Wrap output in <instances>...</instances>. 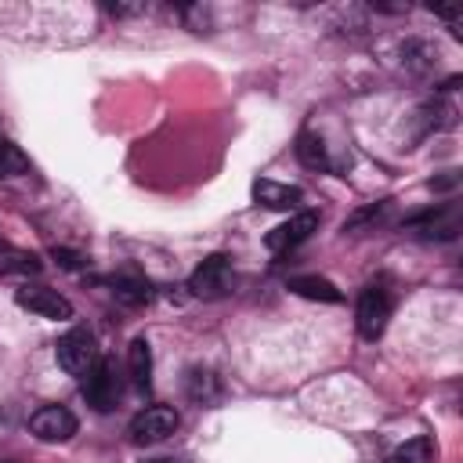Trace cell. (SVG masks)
Masks as SVG:
<instances>
[{
    "mask_svg": "<svg viewBox=\"0 0 463 463\" xmlns=\"http://www.w3.org/2000/svg\"><path fill=\"white\" fill-rule=\"evenodd\" d=\"M54 354H58V365H61L69 376H80V380H83V376L98 365V358H101L94 333L83 329V326H76V329H69L65 336H58Z\"/></svg>",
    "mask_w": 463,
    "mask_h": 463,
    "instance_id": "6da1fadb",
    "label": "cell"
},
{
    "mask_svg": "<svg viewBox=\"0 0 463 463\" xmlns=\"http://www.w3.org/2000/svg\"><path fill=\"white\" fill-rule=\"evenodd\" d=\"M188 289H192V297H199V300H221V297H228V293L235 289V268H232V260H228L224 253H210V257L188 275Z\"/></svg>",
    "mask_w": 463,
    "mask_h": 463,
    "instance_id": "7a4b0ae2",
    "label": "cell"
},
{
    "mask_svg": "<svg viewBox=\"0 0 463 463\" xmlns=\"http://www.w3.org/2000/svg\"><path fill=\"white\" fill-rule=\"evenodd\" d=\"M80 391H83V398H87V405H90L94 412H112V409L119 405V398H123V383H119L116 362L98 358V365L83 376Z\"/></svg>",
    "mask_w": 463,
    "mask_h": 463,
    "instance_id": "3957f363",
    "label": "cell"
},
{
    "mask_svg": "<svg viewBox=\"0 0 463 463\" xmlns=\"http://www.w3.org/2000/svg\"><path fill=\"white\" fill-rule=\"evenodd\" d=\"M391 311H394V300L383 286H365L362 297H358V307H354V322H358V333L365 340H376L387 322H391Z\"/></svg>",
    "mask_w": 463,
    "mask_h": 463,
    "instance_id": "277c9868",
    "label": "cell"
},
{
    "mask_svg": "<svg viewBox=\"0 0 463 463\" xmlns=\"http://www.w3.org/2000/svg\"><path fill=\"white\" fill-rule=\"evenodd\" d=\"M177 423H181V416L170 405H148L130 420L127 434L134 445H156V441H166L177 430Z\"/></svg>",
    "mask_w": 463,
    "mask_h": 463,
    "instance_id": "5b68a950",
    "label": "cell"
},
{
    "mask_svg": "<svg viewBox=\"0 0 463 463\" xmlns=\"http://www.w3.org/2000/svg\"><path fill=\"white\" fill-rule=\"evenodd\" d=\"M318 221H322L318 210H297L289 221H282L279 228H271L264 242H268V250H275V253L297 250L304 239H311V232H318Z\"/></svg>",
    "mask_w": 463,
    "mask_h": 463,
    "instance_id": "8992f818",
    "label": "cell"
},
{
    "mask_svg": "<svg viewBox=\"0 0 463 463\" xmlns=\"http://www.w3.org/2000/svg\"><path fill=\"white\" fill-rule=\"evenodd\" d=\"M14 300H18V307H25L40 318H72V304L51 286H22V289H14Z\"/></svg>",
    "mask_w": 463,
    "mask_h": 463,
    "instance_id": "52a82bcc",
    "label": "cell"
},
{
    "mask_svg": "<svg viewBox=\"0 0 463 463\" xmlns=\"http://www.w3.org/2000/svg\"><path fill=\"white\" fill-rule=\"evenodd\" d=\"M29 430L40 441H69L76 434V416L65 405H40L29 416Z\"/></svg>",
    "mask_w": 463,
    "mask_h": 463,
    "instance_id": "ba28073f",
    "label": "cell"
},
{
    "mask_svg": "<svg viewBox=\"0 0 463 463\" xmlns=\"http://www.w3.org/2000/svg\"><path fill=\"white\" fill-rule=\"evenodd\" d=\"M184 398L192 402V405H217L221 398H224V383H221V376L213 373V369H206V365H188L184 369Z\"/></svg>",
    "mask_w": 463,
    "mask_h": 463,
    "instance_id": "9c48e42d",
    "label": "cell"
},
{
    "mask_svg": "<svg viewBox=\"0 0 463 463\" xmlns=\"http://www.w3.org/2000/svg\"><path fill=\"white\" fill-rule=\"evenodd\" d=\"M405 228H412V232H420L423 239H452L456 232H459V213H456V206H438V210H423V213H416V217H409L405 221Z\"/></svg>",
    "mask_w": 463,
    "mask_h": 463,
    "instance_id": "30bf717a",
    "label": "cell"
},
{
    "mask_svg": "<svg viewBox=\"0 0 463 463\" xmlns=\"http://www.w3.org/2000/svg\"><path fill=\"white\" fill-rule=\"evenodd\" d=\"M253 199L268 210H297L304 203V188L297 184H279V181H253Z\"/></svg>",
    "mask_w": 463,
    "mask_h": 463,
    "instance_id": "8fae6325",
    "label": "cell"
},
{
    "mask_svg": "<svg viewBox=\"0 0 463 463\" xmlns=\"http://www.w3.org/2000/svg\"><path fill=\"white\" fill-rule=\"evenodd\" d=\"M101 286H109V293L127 304V307H141L152 300V282L141 279V275H109V279H98Z\"/></svg>",
    "mask_w": 463,
    "mask_h": 463,
    "instance_id": "7c38bea8",
    "label": "cell"
},
{
    "mask_svg": "<svg viewBox=\"0 0 463 463\" xmlns=\"http://www.w3.org/2000/svg\"><path fill=\"white\" fill-rule=\"evenodd\" d=\"M286 286L297 297H304V300H322V304H340L344 300V293L329 279H322V275H293Z\"/></svg>",
    "mask_w": 463,
    "mask_h": 463,
    "instance_id": "4fadbf2b",
    "label": "cell"
},
{
    "mask_svg": "<svg viewBox=\"0 0 463 463\" xmlns=\"http://www.w3.org/2000/svg\"><path fill=\"white\" fill-rule=\"evenodd\" d=\"M127 369H130V380L137 391H152V347L145 336L130 340V351H127Z\"/></svg>",
    "mask_w": 463,
    "mask_h": 463,
    "instance_id": "5bb4252c",
    "label": "cell"
},
{
    "mask_svg": "<svg viewBox=\"0 0 463 463\" xmlns=\"http://www.w3.org/2000/svg\"><path fill=\"white\" fill-rule=\"evenodd\" d=\"M40 257L29 250H14V246H0V275H40Z\"/></svg>",
    "mask_w": 463,
    "mask_h": 463,
    "instance_id": "9a60e30c",
    "label": "cell"
},
{
    "mask_svg": "<svg viewBox=\"0 0 463 463\" xmlns=\"http://www.w3.org/2000/svg\"><path fill=\"white\" fill-rule=\"evenodd\" d=\"M297 159H300L304 166H311V170H326V166H329L326 145H322V137L311 134V130H300V137H297Z\"/></svg>",
    "mask_w": 463,
    "mask_h": 463,
    "instance_id": "2e32d148",
    "label": "cell"
},
{
    "mask_svg": "<svg viewBox=\"0 0 463 463\" xmlns=\"http://www.w3.org/2000/svg\"><path fill=\"white\" fill-rule=\"evenodd\" d=\"M18 174H29V156H25L11 137L0 134V181L18 177Z\"/></svg>",
    "mask_w": 463,
    "mask_h": 463,
    "instance_id": "e0dca14e",
    "label": "cell"
},
{
    "mask_svg": "<svg viewBox=\"0 0 463 463\" xmlns=\"http://www.w3.org/2000/svg\"><path fill=\"white\" fill-rule=\"evenodd\" d=\"M391 463H434V441H430L427 434L409 438L405 445H398V449H394Z\"/></svg>",
    "mask_w": 463,
    "mask_h": 463,
    "instance_id": "ac0fdd59",
    "label": "cell"
},
{
    "mask_svg": "<svg viewBox=\"0 0 463 463\" xmlns=\"http://www.w3.org/2000/svg\"><path fill=\"white\" fill-rule=\"evenodd\" d=\"M51 257H54L61 268H69V271H80V268L87 264V257H83V253H76V250H61V246H54V250H51Z\"/></svg>",
    "mask_w": 463,
    "mask_h": 463,
    "instance_id": "d6986e66",
    "label": "cell"
},
{
    "mask_svg": "<svg viewBox=\"0 0 463 463\" xmlns=\"http://www.w3.org/2000/svg\"><path fill=\"white\" fill-rule=\"evenodd\" d=\"M416 51H420V54H430L427 43H405V47H402V54H416ZM427 65H430L427 58H409V69H412V72H423Z\"/></svg>",
    "mask_w": 463,
    "mask_h": 463,
    "instance_id": "ffe728a7",
    "label": "cell"
},
{
    "mask_svg": "<svg viewBox=\"0 0 463 463\" xmlns=\"http://www.w3.org/2000/svg\"><path fill=\"white\" fill-rule=\"evenodd\" d=\"M456 184H459L456 174H449V177H430V188H438V192H441V188H456Z\"/></svg>",
    "mask_w": 463,
    "mask_h": 463,
    "instance_id": "44dd1931",
    "label": "cell"
},
{
    "mask_svg": "<svg viewBox=\"0 0 463 463\" xmlns=\"http://www.w3.org/2000/svg\"><path fill=\"white\" fill-rule=\"evenodd\" d=\"M105 11H109V14H137L141 7H127V4H105Z\"/></svg>",
    "mask_w": 463,
    "mask_h": 463,
    "instance_id": "7402d4cb",
    "label": "cell"
},
{
    "mask_svg": "<svg viewBox=\"0 0 463 463\" xmlns=\"http://www.w3.org/2000/svg\"><path fill=\"white\" fill-rule=\"evenodd\" d=\"M152 463H184V459H174V456H163V459H152Z\"/></svg>",
    "mask_w": 463,
    "mask_h": 463,
    "instance_id": "603a6c76",
    "label": "cell"
},
{
    "mask_svg": "<svg viewBox=\"0 0 463 463\" xmlns=\"http://www.w3.org/2000/svg\"><path fill=\"white\" fill-rule=\"evenodd\" d=\"M0 463H14V459H0Z\"/></svg>",
    "mask_w": 463,
    "mask_h": 463,
    "instance_id": "cb8c5ba5",
    "label": "cell"
}]
</instances>
